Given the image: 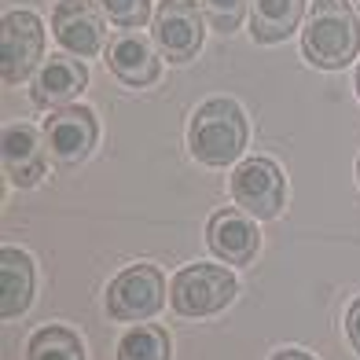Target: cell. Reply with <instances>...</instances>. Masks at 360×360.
Returning <instances> with one entry per match:
<instances>
[{
    "mask_svg": "<svg viewBox=\"0 0 360 360\" xmlns=\"http://www.w3.org/2000/svg\"><path fill=\"white\" fill-rule=\"evenodd\" d=\"M360 48V26L349 0H313L302 30V52L320 70H342Z\"/></svg>",
    "mask_w": 360,
    "mask_h": 360,
    "instance_id": "1",
    "label": "cell"
},
{
    "mask_svg": "<svg viewBox=\"0 0 360 360\" xmlns=\"http://www.w3.org/2000/svg\"><path fill=\"white\" fill-rule=\"evenodd\" d=\"M188 147L202 166H228L243 155L247 147V114L236 100H206L191 114Z\"/></svg>",
    "mask_w": 360,
    "mask_h": 360,
    "instance_id": "2",
    "label": "cell"
},
{
    "mask_svg": "<svg viewBox=\"0 0 360 360\" xmlns=\"http://www.w3.org/2000/svg\"><path fill=\"white\" fill-rule=\"evenodd\" d=\"M236 276L221 265H188L173 276L169 305L180 316H214L236 298Z\"/></svg>",
    "mask_w": 360,
    "mask_h": 360,
    "instance_id": "3",
    "label": "cell"
},
{
    "mask_svg": "<svg viewBox=\"0 0 360 360\" xmlns=\"http://www.w3.org/2000/svg\"><path fill=\"white\" fill-rule=\"evenodd\" d=\"M166 302V280L155 265H129L107 287V313L122 323L151 320Z\"/></svg>",
    "mask_w": 360,
    "mask_h": 360,
    "instance_id": "4",
    "label": "cell"
},
{
    "mask_svg": "<svg viewBox=\"0 0 360 360\" xmlns=\"http://www.w3.org/2000/svg\"><path fill=\"white\" fill-rule=\"evenodd\" d=\"M206 41V26L199 15V0H162L155 11V48L169 63H188L199 56Z\"/></svg>",
    "mask_w": 360,
    "mask_h": 360,
    "instance_id": "5",
    "label": "cell"
},
{
    "mask_svg": "<svg viewBox=\"0 0 360 360\" xmlns=\"http://www.w3.org/2000/svg\"><path fill=\"white\" fill-rule=\"evenodd\" d=\"M283 173L272 158H247L243 166L232 173V199L236 206H243L247 214H254L257 221H269L283 210Z\"/></svg>",
    "mask_w": 360,
    "mask_h": 360,
    "instance_id": "6",
    "label": "cell"
},
{
    "mask_svg": "<svg viewBox=\"0 0 360 360\" xmlns=\"http://www.w3.org/2000/svg\"><path fill=\"white\" fill-rule=\"evenodd\" d=\"M0 56H4V81L19 85L37 70L44 56V26L34 11H8L0 26Z\"/></svg>",
    "mask_w": 360,
    "mask_h": 360,
    "instance_id": "7",
    "label": "cell"
},
{
    "mask_svg": "<svg viewBox=\"0 0 360 360\" xmlns=\"http://www.w3.org/2000/svg\"><path fill=\"white\" fill-rule=\"evenodd\" d=\"M100 136V125H96V114L89 107H59L52 118L44 122V143L59 162H85L96 147Z\"/></svg>",
    "mask_w": 360,
    "mask_h": 360,
    "instance_id": "8",
    "label": "cell"
},
{
    "mask_svg": "<svg viewBox=\"0 0 360 360\" xmlns=\"http://www.w3.org/2000/svg\"><path fill=\"white\" fill-rule=\"evenodd\" d=\"M52 34L67 52L89 59L103 48V19L92 0H59L52 11Z\"/></svg>",
    "mask_w": 360,
    "mask_h": 360,
    "instance_id": "9",
    "label": "cell"
},
{
    "mask_svg": "<svg viewBox=\"0 0 360 360\" xmlns=\"http://www.w3.org/2000/svg\"><path fill=\"white\" fill-rule=\"evenodd\" d=\"M107 67H110L114 77L125 81V85H133V89L151 85V81H158V74H162L155 44L147 41L143 34H136V30H122V34L110 37V44H107Z\"/></svg>",
    "mask_w": 360,
    "mask_h": 360,
    "instance_id": "10",
    "label": "cell"
},
{
    "mask_svg": "<svg viewBox=\"0 0 360 360\" xmlns=\"http://www.w3.org/2000/svg\"><path fill=\"white\" fill-rule=\"evenodd\" d=\"M206 243L221 261H228V265H250L257 247H261V236H257L250 217H243L239 210L228 206V210H217V214L210 217Z\"/></svg>",
    "mask_w": 360,
    "mask_h": 360,
    "instance_id": "11",
    "label": "cell"
},
{
    "mask_svg": "<svg viewBox=\"0 0 360 360\" xmlns=\"http://www.w3.org/2000/svg\"><path fill=\"white\" fill-rule=\"evenodd\" d=\"M4 169L15 188H34L44 176V147L34 125L15 122L4 129Z\"/></svg>",
    "mask_w": 360,
    "mask_h": 360,
    "instance_id": "12",
    "label": "cell"
},
{
    "mask_svg": "<svg viewBox=\"0 0 360 360\" xmlns=\"http://www.w3.org/2000/svg\"><path fill=\"white\" fill-rule=\"evenodd\" d=\"M89 81V70L81 59H70V56H52L41 63V70L34 74V103L37 107H59L74 100V96L85 89Z\"/></svg>",
    "mask_w": 360,
    "mask_h": 360,
    "instance_id": "13",
    "label": "cell"
},
{
    "mask_svg": "<svg viewBox=\"0 0 360 360\" xmlns=\"http://www.w3.org/2000/svg\"><path fill=\"white\" fill-rule=\"evenodd\" d=\"M0 290H4V320L22 316L34 302V261L19 247H4L0 254Z\"/></svg>",
    "mask_w": 360,
    "mask_h": 360,
    "instance_id": "14",
    "label": "cell"
},
{
    "mask_svg": "<svg viewBox=\"0 0 360 360\" xmlns=\"http://www.w3.org/2000/svg\"><path fill=\"white\" fill-rule=\"evenodd\" d=\"M305 0H254L250 34L257 44H280L287 41L302 22Z\"/></svg>",
    "mask_w": 360,
    "mask_h": 360,
    "instance_id": "15",
    "label": "cell"
},
{
    "mask_svg": "<svg viewBox=\"0 0 360 360\" xmlns=\"http://www.w3.org/2000/svg\"><path fill=\"white\" fill-rule=\"evenodd\" d=\"M26 360H85V346L74 331L52 323L34 331V338L26 342Z\"/></svg>",
    "mask_w": 360,
    "mask_h": 360,
    "instance_id": "16",
    "label": "cell"
},
{
    "mask_svg": "<svg viewBox=\"0 0 360 360\" xmlns=\"http://www.w3.org/2000/svg\"><path fill=\"white\" fill-rule=\"evenodd\" d=\"M169 335L155 323H140L118 342V360H169Z\"/></svg>",
    "mask_w": 360,
    "mask_h": 360,
    "instance_id": "17",
    "label": "cell"
},
{
    "mask_svg": "<svg viewBox=\"0 0 360 360\" xmlns=\"http://www.w3.org/2000/svg\"><path fill=\"white\" fill-rule=\"evenodd\" d=\"M103 15L122 30H140L151 19V0H100Z\"/></svg>",
    "mask_w": 360,
    "mask_h": 360,
    "instance_id": "18",
    "label": "cell"
},
{
    "mask_svg": "<svg viewBox=\"0 0 360 360\" xmlns=\"http://www.w3.org/2000/svg\"><path fill=\"white\" fill-rule=\"evenodd\" d=\"M202 11L214 30L221 34H232V30L243 22V11H247V0H202Z\"/></svg>",
    "mask_w": 360,
    "mask_h": 360,
    "instance_id": "19",
    "label": "cell"
},
{
    "mask_svg": "<svg viewBox=\"0 0 360 360\" xmlns=\"http://www.w3.org/2000/svg\"><path fill=\"white\" fill-rule=\"evenodd\" d=\"M346 335L353 342V349L360 353V298L349 305V313H346Z\"/></svg>",
    "mask_w": 360,
    "mask_h": 360,
    "instance_id": "20",
    "label": "cell"
},
{
    "mask_svg": "<svg viewBox=\"0 0 360 360\" xmlns=\"http://www.w3.org/2000/svg\"><path fill=\"white\" fill-rule=\"evenodd\" d=\"M272 360H313L305 349H280V353H272Z\"/></svg>",
    "mask_w": 360,
    "mask_h": 360,
    "instance_id": "21",
    "label": "cell"
},
{
    "mask_svg": "<svg viewBox=\"0 0 360 360\" xmlns=\"http://www.w3.org/2000/svg\"><path fill=\"white\" fill-rule=\"evenodd\" d=\"M356 92H360V67H356Z\"/></svg>",
    "mask_w": 360,
    "mask_h": 360,
    "instance_id": "22",
    "label": "cell"
},
{
    "mask_svg": "<svg viewBox=\"0 0 360 360\" xmlns=\"http://www.w3.org/2000/svg\"><path fill=\"white\" fill-rule=\"evenodd\" d=\"M356 180H360V158H356Z\"/></svg>",
    "mask_w": 360,
    "mask_h": 360,
    "instance_id": "23",
    "label": "cell"
},
{
    "mask_svg": "<svg viewBox=\"0 0 360 360\" xmlns=\"http://www.w3.org/2000/svg\"><path fill=\"white\" fill-rule=\"evenodd\" d=\"M353 4H356V11H360V0H353Z\"/></svg>",
    "mask_w": 360,
    "mask_h": 360,
    "instance_id": "24",
    "label": "cell"
}]
</instances>
